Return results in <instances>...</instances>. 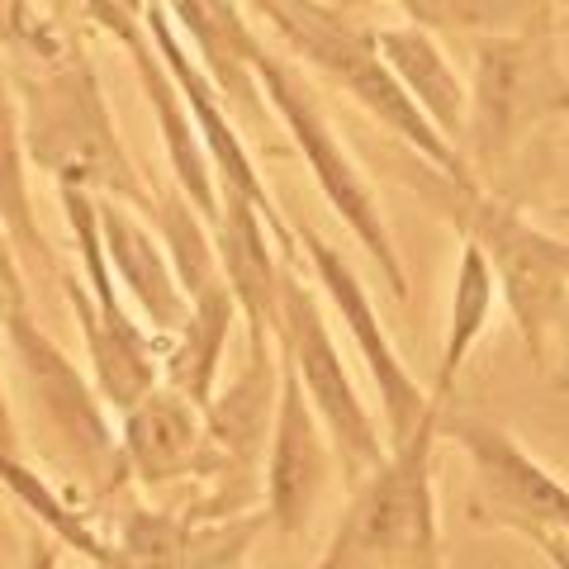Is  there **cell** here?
<instances>
[{"label":"cell","mask_w":569,"mask_h":569,"mask_svg":"<svg viewBox=\"0 0 569 569\" xmlns=\"http://www.w3.org/2000/svg\"><path fill=\"white\" fill-rule=\"evenodd\" d=\"M20 104L24 152L33 167L58 176V186L133 204L152 219L157 194L142 186L129 148L119 142L110 104L100 96V77L77 43H67L58 58L20 71Z\"/></svg>","instance_id":"cell-1"},{"label":"cell","mask_w":569,"mask_h":569,"mask_svg":"<svg viewBox=\"0 0 569 569\" xmlns=\"http://www.w3.org/2000/svg\"><path fill=\"white\" fill-rule=\"evenodd\" d=\"M556 24L531 20L522 29L479 33L475 43V91H470V171L475 186L503 190L531 133L550 119H569V71L556 52Z\"/></svg>","instance_id":"cell-2"},{"label":"cell","mask_w":569,"mask_h":569,"mask_svg":"<svg viewBox=\"0 0 569 569\" xmlns=\"http://www.w3.org/2000/svg\"><path fill=\"white\" fill-rule=\"evenodd\" d=\"M437 422L441 403L422 418L413 437L389 451L376 475L351 489V503L318 569H447L432 489Z\"/></svg>","instance_id":"cell-3"},{"label":"cell","mask_w":569,"mask_h":569,"mask_svg":"<svg viewBox=\"0 0 569 569\" xmlns=\"http://www.w3.org/2000/svg\"><path fill=\"white\" fill-rule=\"evenodd\" d=\"M247 10H257L295 58H305L323 77L347 91L356 104H366V114H376L395 138H403L422 162H432L447 181H475L470 162L460 157L432 123L422 119V110L403 96V86L389 77V67L376 52V33H361L347 24L337 10H328L323 0H247Z\"/></svg>","instance_id":"cell-4"},{"label":"cell","mask_w":569,"mask_h":569,"mask_svg":"<svg viewBox=\"0 0 569 569\" xmlns=\"http://www.w3.org/2000/svg\"><path fill=\"white\" fill-rule=\"evenodd\" d=\"M447 219L460 228V238H470L485 252L498 295L512 309L518 337L527 342L537 370H546L550 332H556V318L569 299V242L550 238L546 228L522 219L518 204H508L503 194L475 181H447Z\"/></svg>","instance_id":"cell-5"},{"label":"cell","mask_w":569,"mask_h":569,"mask_svg":"<svg viewBox=\"0 0 569 569\" xmlns=\"http://www.w3.org/2000/svg\"><path fill=\"white\" fill-rule=\"evenodd\" d=\"M62 213L71 223V238H77L81 252V280H62V290L77 309V323L86 337V351H91L96 366V389L100 399H110L119 413H129L133 403H142L162 385V342L142 332V323H133V313L123 309L114 271L104 261V242H100V213H96V194L62 186Z\"/></svg>","instance_id":"cell-6"},{"label":"cell","mask_w":569,"mask_h":569,"mask_svg":"<svg viewBox=\"0 0 569 569\" xmlns=\"http://www.w3.org/2000/svg\"><path fill=\"white\" fill-rule=\"evenodd\" d=\"M252 71H257V86H261L266 104H271L276 119L284 123V133L295 138L299 157L309 162L318 190H323L328 204L337 209V219H342L356 233V242L370 252V261H376V271L385 276L389 290H395L399 299H408V276H403L399 247H395V238H389V223H385V213L376 204V194H370V186H366L361 167L347 157L342 138L332 133V123L323 114V104H318L313 86L299 77L290 62H280L261 39L252 43Z\"/></svg>","instance_id":"cell-7"},{"label":"cell","mask_w":569,"mask_h":569,"mask_svg":"<svg viewBox=\"0 0 569 569\" xmlns=\"http://www.w3.org/2000/svg\"><path fill=\"white\" fill-rule=\"evenodd\" d=\"M276 337H280L284 366H290L295 380L305 385L313 413H318V422H323V432H328L332 451H337V466H342L347 485L356 489L361 479H370L389 460V447L380 441L376 418L366 413V403H361V395H356V385L347 376L342 351H337L332 332L323 323V305H318V295L295 271H280Z\"/></svg>","instance_id":"cell-8"},{"label":"cell","mask_w":569,"mask_h":569,"mask_svg":"<svg viewBox=\"0 0 569 569\" xmlns=\"http://www.w3.org/2000/svg\"><path fill=\"white\" fill-rule=\"evenodd\" d=\"M0 328H6L10 347H14V361H20V376L24 389L39 418L48 422V432L58 437V451L62 460H71L100 493L119 489L129 470H123V456H119V437L110 432L100 403H96V385L81 376L77 361L52 342V337L33 323L29 313V299H6L0 305Z\"/></svg>","instance_id":"cell-9"},{"label":"cell","mask_w":569,"mask_h":569,"mask_svg":"<svg viewBox=\"0 0 569 569\" xmlns=\"http://www.w3.org/2000/svg\"><path fill=\"white\" fill-rule=\"evenodd\" d=\"M441 432L470 456L479 508L498 527H512L522 537H537V531L569 537V485L550 475L537 456H527L518 437L485 418H447Z\"/></svg>","instance_id":"cell-10"},{"label":"cell","mask_w":569,"mask_h":569,"mask_svg":"<svg viewBox=\"0 0 569 569\" xmlns=\"http://www.w3.org/2000/svg\"><path fill=\"white\" fill-rule=\"evenodd\" d=\"M299 242H305V252L313 261V276L318 284H323V295L332 299V309L337 318L347 323L351 332V342L356 351H361V361L370 370V385H376V399L385 408V422H389V437H395V447L399 441H408L422 427V418L437 408V399L427 395V389L408 376V366L399 361V351L389 347V332L380 323V313L376 305H370V295H366V284L356 280L351 271V261L337 252L332 242H323L313 233V228L299 223Z\"/></svg>","instance_id":"cell-11"},{"label":"cell","mask_w":569,"mask_h":569,"mask_svg":"<svg viewBox=\"0 0 569 569\" xmlns=\"http://www.w3.org/2000/svg\"><path fill=\"white\" fill-rule=\"evenodd\" d=\"M328 441L305 385L280 361V403L271 447H266V522L280 537H299L313 522V508L328 489Z\"/></svg>","instance_id":"cell-12"},{"label":"cell","mask_w":569,"mask_h":569,"mask_svg":"<svg viewBox=\"0 0 569 569\" xmlns=\"http://www.w3.org/2000/svg\"><path fill=\"white\" fill-rule=\"evenodd\" d=\"M219 276L238 299V313H247V332L276 337L280 323V261L271 247V223L247 200L242 190L219 186V213L209 219Z\"/></svg>","instance_id":"cell-13"},{"label":"cell","mask_w":569,"mask_h":569,"mask_svg":"<svg viewBox=\"0 0 569 569\" xmlns=\"http://www.w3.org/2000/svg\"><path fill=\"white\" fill-rule=\"evenodd\" d=\"M266 527V512L238 518H171L157 508H133L119 537L129 569H238L242 550Z\"/></svg>","instance_id":"cell-14"},{"label":"cell","mask_w":569,"mask_h":569,"mask_svg":"<svg viewBox=\"0 0 569 569\" xmlns=\"http://www.w3.org/2000/svg\"><path fill=\"white\" fill-rule=\"evenodd\" d=\"M96 213H100V242H104V261L114 271V284L138 305L142 323L157 332V342H167L190 323V295L176 280V266L167 257V247H157V238L142 228L129 204L104 200L96 194Z\"/></svg>","instance_id":"cell-15"},{"label":"cell","mask_w":569,"mask_h":569,"mask_svg":"<svg viewBox=\"0 0 569 569\" xmlns=\"http://www.w3.org/2000/svg\"><path fill=\"white\" fill-rule=\"evenodd\" d=\"M204 437V408H194L181 389L157 385L148 399L123 413L119 456L129 479L142 489H167L176 479H190L194 460H200Z\"/></svg>","instance_id":"cell-16"},{"label":"cell","mask_w":569,"mask_h":569,"mask_svg":"<svg viewBox=\"0 0 569 569\" xmlns=\"http://www.w3.org/2000/svg\"><path fill=\"white\" fill-rule=\"evenodd\" d=\"M376 52L389 67V77L403 86V96L422 110V119L460 152V142H466V119H470V91H466V81L456 77V67L447 62V52L437 48L432 33L418 29V24L380 29Z\"/></svg>","instance_id":"cell-17"},{"label":"cell","mask_w":569,"mask_h":569,"mask_svg":"<svg viewBox=\"0 0 569 569\" xmlns=\"http://www.w3.org/2000/svg\"><path fill=\"white\" fill-rule=\"evenodd\" d=\"M171 14L181 24L194 48H200V67L209 71L213 91L223 96V104L242 110L252 123H266V96L252 71V43L257 33L247 29L238 0H171Z\"/></svg>","instance_id":"cell-18"},{"label":"cell","mask_w":569,"mask_h":569,"mask_svg":"<svg viewBox=\"0 0 569 569\" xmlns=\"http://www.w3.org/2000/svg\"><path fill=\"white\" fill-rule=\"evenodd\" d=\"M133 62H138L142 91H148V104H152V119H157V129H162V142H167L176 190H181L186 200L194 204V213H200V219L209 223L213 213H219V176H213L204 138H200V129H194V119H190V110H186L181 91H176L171 71L162 67V58H157L152 39H148V48L133 52Z\"/></svg>","instance_id":"cell-19"},{"label":"cell","mask_w":569,"mask_h":569,"mask_svg":"<svg viewBox=\"0 0 569 569\" xmlns=\"http://www.w3.org/2000/svg\"><path fill=\"white\" fill-rule=\"evenodd\" d=\"M190 305H194L190 323L167 342L162 361H167V385L181 389L194 408H204L213 399V380H219V366H223L228 332L238 323V299L219 276V280H209Z\"/></svg>","instance_id":"cell-20"},{"label":"cell","mask_w":569,"mask_h":569,"mask_svg":"<svg viewBox=\"0 0 569 569\" xmlns=\"http://www.w3.org/2000/svg\"><path fill=\"white\" fill-rule=\"evenodd\" d=\"M24 129H20V110L10 96V77L0 67V223L10 233V247L33 276H52V247L39 228L33 213L29 186H24Z\"/></svg>","instance_id":"cell-21"},{"label":"cell","mask_w":569,"mask_h":569,"mask_svg":"<svg viewBox=\"0 0 569 569\" xmlns=\"http://www.w3.org/2000/svg\"><path fill=\"white\" fill-rule=\"evenodd\" d=\"M493 295H498V284H493L489 261H485V252H479V247L466 238V247H460V261H456V284H451L447 351H441V370H437V389H432L437 403L451 399V389H456V380H460V370H466L475 342L485 337L489 313H493Z\"/></svg>","instance_id":"cell-22"},{"label":"cell","mask_w":569,"mask_h":569,"mask_svg":"<svg viewBox=\"0 0 569 569\" xmlns=\"http://www.w3.org/2000/svg\"><path fill=\"white\" fill-rule=\"evenodd\" d=\"M0 485H6L14 498H20V503L33 512V518H39L52 537H58L62 546H71V550H81L86 560L91 565H104V560H114V546L110 541H100L91 527H86V518L77 508H67L58 493L48 489V479L43 475H33L29 466L14 451H6L0 447Z\"/></svg>","instance_id":"cell-23"},{"label":"cell","mask_w":569,"mask_h":569,"mask_svg":"<svg viewBox=\"0 0 569 569\" xmlns=\"http://www.w3.org/2000/svg\"><path fill=\"white\" fill-rule=\"evenodd\" d=\"M152 194H157L152 219L167 238V257L176 266V280H181V290L194 299L209 280H219V257H213V247H209V223L194 213V204L181 190H152Z\"/></svg>","instance_id":"cell-24"},{"label":"cell","mask_w":569,"mask_h":569,"mask_svg":"<svg viewBox=\"0 0 569 569\" xmlns=\"http://www.w3.org/2000/svg\"><path fill=\"white\" fill-rule=\"evenodd\" d=\"M418 29L451 33H503L531 20H546V0H395Z\"/></svg>","instance_id":"cell-25"},{"label":"cell","mask_w":569,"mask_h":569,"mask_svg":"<svg viewBox=\"0 0 569 569\" xmlns=\"http://www.w3.org/2000/svg\"><path fill=\"white\" fill-rule=\"evenodd\" d=\"M86 10L119 48H148V6L142 0H86Z\"/></svg>","instance_id":"cell-26"},{"label":"cell","mask_w":569,"mask_h":569,"mask_svg":"<svg viewBox=\"0 0 569 569\" xmlns=\"http://www.w3.org/2000/svg\"><path fill=\"white\" fill-rule=\"evenodd\" d=\"M0 290H6L10 299H24V280H20V257H14V247H10V233H6V223H0Z\"/></svg>","instance_id":"cell-27"},{"label":"cell","mask_w":569,"mask_h":569,"mask_svg":"<svg viewBox=\"0 0 569 569\" xmlns=\"http://www.w3.org/2000/svg\"><path fill=\"white\" fill-rule=\"evenodd\" d=\"M550 342H556V385L569 389V299L556 318V337H550Z\"/></svg>","instance_id":"cell-28"},{"label":"cell","mask_w":569,"mask_h":569,"mask_svg":"<svg viewBox=\"0 0 569 569\" xmlns=\"http://www.w3.org/2000/svg\"><path fill=\"white\" fill-rule=\"evenodd\" d=\"M531 541L541 546V556L550 560V569H569V537H560V531H537Z\"/></svg>","instance_id":"cell-29"},{"label":"cell","mask_w":569,"mask_h":569,"mask_svg":"<svg viewBox=\"0 0 569 569\" xmlns=\"http://www.w3.org/2000/svg\"><path fill=\"white\" fill-rule=\"evenodd\" d=\"M29 569H58V556H52V550L39 541V546H33V560H29Z\"/></svg>","instance_id":"cell-30"},{"label":"cell","mask_w":569,"mask_h":569,"mask_svg":"<svg viewBox=\"0 0 569 569\" xmlns=\"http://www.w3.org/2000/svg\"><path fill=\"white\" fill-rule=\"evenodd\" d=\"M556 29H560V33H569V10L560 14V20H556Z\"/></svg>","instance_id":"cell-31"},{"label":"cell","mask_w":569,"mask_h":569,"mask_svg":"<svg viewBox=\"0 0 569 569\" xmlns=\"http://www.w3.org/2000/svg\"><path fill=\"white\" fill-rule=\"evenodd\" d=\"M556 219H560V223H569V204H560V209H556Z\"/></svg>","instance_id":"cell-32"}]
</instances>
